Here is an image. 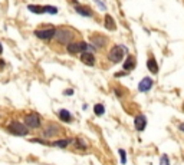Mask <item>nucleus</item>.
Masks as SVG:
<instances>
[{"mask_svg": "<svg viewBox=\"0 0 184 165\" xmlns=\"http://www.w3.org/2000/svg\"><path fill=\"white\" fill-rule=\"evenodd\" d=\"M134 124H135V129L137 131H144L147 126V118L144 115H138L134 121Z\"/></svg>", "mask_w": 184, "mask_h": 165, "instance_id": "obj_10", "label": "nucleus"}, {"mask_svg": "<svg viewBox=\"0 0 184 165\" xmlns=\"http://www.w3.org/2000/svg\"><path fill=\"white\" fill-rule=\"evenodd\" d=\"M27 9H29L32 13H36V15H40V13H46L45 11V6H38V4H29L27 6Z\"/></svg>", "mask_w": 184, "mask_h": 165, "instance_id": "obj_16", "label": "nucleus"}, {"mask_svg": "<svg viewBox=\"0 0 184 165\" xmlns=\"http://www.w3.org/2000/svg\"><path fill=\"white\" fill-rule=\"evenodd\" d=\"M147 68H148V71H150L151 73H157V72H158L157 60H155L154 57H150V59L147 60Z\"/></svg>", "mask_w": 184, "mask_h": 165, "instance_id": "obj_11", "label": "nucleus"}, {"mask_svg": "<svg viewBox=\"0 0 184 165\" xmlns=\"http://www.w3.org/2000/svg\"><path fill=\"white\" fill-rule=\"evenodd\" d=\"M27 128H29V126H27L26 124L12 122V124L9 125V131H10L13 135H16V136H25V135H27V132H29Z\"/></svg>", "mask_w": 184, "mask_h": 165, "instance_id": "obj_4", "label": "nucleus"}, {"mask_svg": "<svg viewBox=\"0 0 184 165\" xmlns=\"http://www.w3.org/2000/svg\"><path fill=\"white\" fill-rule=\"evenodd\" d=\"M72 94H73V90L72 89H68V90H65L64 92V95H72Z\"/></svg>", "mask_w": 184, "mask_h": 165, "instance_id": "obj_23", "label": "nucleus"}, {"mask_svg": "<svg viewBox=\"0 0 184 165\" xmlns=\"http://www.w3.org/2000/svg\"><path fill=\"white\" fill-rule=\"evenodd\" d=\"M25 124L27 125L29 128H39L40 126V118H39L38 113H29V115H26V118H25Z\"/></svg>", "mask_w": 184, "mask_h": 165, "instance_id": "obj_6", "label": "nucleus"}, {"mask_svg": "<svg viewBox=\"0 0 184 165\" xmlns=\"http://www.w3.org/2000/svg\"><path fill=\"white\" fill-rule=\"evenodd\" d=\"M81 62L85 63L87 66H94L95 65V56L91 52H83L81 55Z\"/></svg>", "mask_w": 184, "mask_h": 165, "instance_id": "obj_7", "label": "nucleus"}, {"mask_svg": "<svg viewBox=\"0 0 184 165\" xmlns=\"http://www.w3.org/2000/svg\"><path fill=\"white\" fill-rule=\"evenodd\" d=\"M2 52H3V48H2V43H0V55H2Z\"/></svg>", "mask_w": 184, "mask_h": 165, "instance_id": "obj_26", "label": "nucleus"}, {"mask_svg": "<svg viewBox=\"0 0 184 165\" xmlns=\"http://www.w3.org/2000/svg\"><path fill=\"white\" fill-rule=\"evenodd\" d=\"M94 112L97 117H101V115H104V112H105V108H104V105H101V103H97V105L94 106Z\"/></svg>", "mask_w": 184, "mask_h": 165, "instance_id": "obj_18", "label": "nucleus"}, {"mask_svg": "<svg viewBox=\"0 0 184 165\" xmlns=\"http://www.w3.org/2000/svg\"><path fill=\"white\" fill-rule=\"evenodd\" d=\"M180 131H183V132H184V124H181V125H180Z\"/></svg>", "mask_w": 184, "mask_h": 165, "instance_id": "obj_25", "label": "nucleus"}, {"mask_svg": "<svg viewBox=\"0 0 184 165\" xmlns=\"http://www.w3.org/2000/svg\"><path fill=\"white\" fill-rule=\"evenodd\" d=\"M75 11L81 16H85V17H91V16H92V11H91L88 7H82V6H76Z\"/></svg>", "mask_w": 184, "mask_h": 165, "instance_id": "obj_14", "label": "nucleus"}, {"mask_svg": "<svg viewBox=\"0 0 184 165\" xmlns=\"http://www.w3.org/2000/svg\"><path fill=\"white\" fill-rule=\"evenodd\" d=\"M183 111H184V105H183Z\"/></svg>", "mask_w": 184, "mask_h": 165, "instance_id": "obj_27", "label": "nucleus"}, {"mask_svg": "<svg viewBox=\"0 0 184 165\" xmlns=\"http://www.w3.org/2000/svg\"><path fill=\"white\" fill-rule=\"evenodd\" d=\"M153 83L154 82H153V79L151 78H144L138 85L139 92H147V90H150L151 88H153Z\"/></svg>", "mask_w": 184, "mask_h": 165, "instance_id": "obj_8", "label": "nucleus"}, {"mask_svg": "<svg viewBox=\"0 0 184 165\" xmlns=\"http://www.w3.org/2000/svg\"><path fill=\"white\" fill-rule=\"evenodd\" d=\"M135 68V59L132 56H127V60L124 62V71L125 72H130Z\"/></svg>", "mask_w": 184, "mask_h": 165, "instance_id": "obj_12", "label": "nucleus"}, {"mask_svg": "<svg viewBox=\"0 0 184 165\" xmlns=\"http://www.w3.org/2000/svg\"><path fill=\"white\" fill-rule=\"evenodd\" d=\"M55 38H56V40L59 42V43L68 45V43H71L72 38H73V33H72L71 29H65V27H62V29H56Z\"/></svg>", "mask_w": 184, "mask_h": 165, "instance_id": "obj_3", "label": "nucleus"}, {"mask_svg": "<svg viewBox=\"0 0 184 165\" xmlns=\"http://www.w3.org/2000/svg\"><path fill=\"white\" fill-rule=\"evenodd\" d=\"M95 46H89L88 43L85 42H73V43H68L66 45V50L72 55H75V53H81V52H85V50H95Z\"/></svg>", "mask_w": 184, "mask_h": 165, "instance_id": "obj_1", "label": "nucleus"}, {"mask_svg": "<svg viewBox=\"0 0 184 165\" xmlns=\"http://www.w3.org/2000/svg\"><path fill=\"white\" fill-rule=\"evenodd\" d=\"M3 66H4V62L3 60H0V71H3Z\"/></svg>", "mask_w": 184, "mask_h": 165, "instance_id": "obj_24", "label": "nucleus"}, {"mask_svg": "<svg viewBox=\"0 0 184 165\" xmlns=\"http://www.w3.org/2000/svg\"><path fill=\"white\" fill-rule=\"evenodd\" d=\"M105 27L108 30H115V20L112 19V16H109V15H106L105 16Z\"/></svg>", "mask_w": 184, "mask_h": 165, "instance_id": "obj_17", "label": "nucleus"}, {"mask_svg": "<svg viewBox=\"0 0 184 165\" xmlns=\"http://www.w3.org/2000/svg\"><path fill=\"white\" fill-rule=\"evenodd\" d=\"M89 40H91V43H92V46H95L97 49L102 48V46L105 45V38H104V36H99V34H94V36H91Z\"/></svg>", "mask_w": 184, "mask_h": 165, "instance_id": "obj_9", "label": "nucleus"}, {"mask_svg": "<svg viewBox=\"0 0 184 165\" xmlns=\"http://www.w3.org/2000/svg\"><path fill=\"white\" fill-rule=\"evenodd\" d=\"M56 33V29H53V27H46V29H38L35 30V34L38 36L39 39H43V40H49V39H52Z\"/></svg>", "mask_w": 184, "mask_h": 165, "instance_id": "obj_5", "label": "nucleus"}, {"mask_svg": "<svg viewBox=\"0 0 184 165\" xmlns=\"http://www.w3.org/2000/svg\"><path fill=\"white\" fill-rule=\"evenodd\" d=\"M69 142H71V141H68V139H62V141H56V142H53L52 146H56V148H66V146L69 145Z\"/></svg>", "mask_w": 184, "mask_h": 165, "instance_id": "obj_19", "label": "nucleus"}, {"mask_svg": "<svg viewBox=\"0 0 184 165\" xmlns=\"http://www.w3.org/2000/svg\"><path fill=\"white\" fill-rule=\"evenodd\" d=\"M160 165H170V159L167 155H163V157L160 158Z\"/></svg>", "mask_w": 184, "mask_h": 165, "instance_id": "obj_21", "label": "nucleus"}, {"mask_svg": "<svg viewBox=\"0 0 184 165\" xmlns=\"http://www.w3.org/2000/svg\"><path fill=\"white\" fill-rule=\"evenodd\" d=\"M125 52H127V49L124 46H114L108 53V59L112 62V63H118L121 60L124 59L125 56Z\"/></svg>", "mask_w": 184, "mask_h": 165, "instance_id": "obj_2", "label": "nucleus"}, {"mask_svg": "<svg viewBox=\"0 0 184 165\" xmlns=\"http://www.w3.org/2000/svg\"><path fill=\"white\" fill-rule=\"evenodd\" d=\"M59 118L60 121H64V122H71L72 121V115L69 112L68 109H60L59 111Z\"/></svg>", "mask_w": 184, "mask_h": 165, "instance_id": "obj_13", "label": "nucleus"}, {"mask_svg": "<svg viewBox=\"0 0 184 165\" xmlns=\"http://www.w3.org/2000/svg\"><path fill=\"white\" fill-rule=\"evenodd\" d=\"M55 135H58V128L55 126V125H50L48 129L43 131V136H45V138H46V136L50 138V136H55Z\"/></svg>", "mask_w": 184, "mask_h": 165, "instance_id": "obj_15", "label": "nucleus"}, {"mask_svg": "<svg viewBox=\"0 0 184 165\" xmlns=\"http://www.w3.org/2000/svg\"><path fill=\"white\" fill-rule=\"evenodd\" d=\"M45 11L46 13H50V15H56L58 9L55 7V6H45Z\"/></svg>", "mask_w": 184, "mask_h": 165, "instance_id": "obj_20", "label": "nucleus"}, {"mask_svg": "<svg viewBox=\"0 0 184 165\" xmlns=\"http://www.w3.org/2000/svg\"><path fill=\"white\" fill-rule=\"evenodd\" d=\"M120 157H121V164H127V157H125L124 149H120Z\"/></svg>", "mask_w": 184, "mask_h": 165, "instance_id": "obj_22", "label": "nucleus"}]
</instances>
